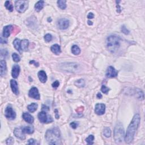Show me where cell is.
Returning <instances> with one entry per match:
<instances>
[{
    "label": "cell",
    "mask_w": 145,
    "mask_h": 145,
    "mask_svg": "<svg viewBox=\"0 0 145 145\" xmlns=\"http://www.w3.org/2000/svg\"><path fill=\"white\" fill-rule=\"evenodd\" d=\"M140 115L139 114L135 115L127 129L126 135L125 137V140L126 144H130L134 140L135 134L140 125Z\"/></svg>",
    "instance_id": "1"
},
{
    "label": "cell",
    "mask_w": 145,
    "mask_h": 145,
    "mask_svg": "<svg viewBox=\"0 0 145 145\" xmlns=\"http://www.w3.org/2000/svg\"><path fill=\"white\" fill-rule=\"evenodd\" d=\"M45 138L49 145H60L61 144L60 131L57 127H53L47 130Z\"/></svg>",
    "instance_id": "2"
},
{
    "label": "cell",
    "mask_w": 145,
    "mask_h": 145,
    "mask_svg": "<svg viewBox=\"0 0 145 145\" xmlns=\"http://www.w3.org/2000/svg\"><path fill=\"white\" fill-rule=\"evenodd\" d=\"M120 45V38L119 36L111 35L106 40V47L108 51L112 53H115L119 49Z\"/></svg>",
    "instance_id": "3"
},
{
    "label": "cell",
    "mask_w": 145,
    "mask_h": 145,
    "mask_svg": "<svg viewBox=\"0 0 145 145\" xmlns=\"http://www.w3.org/2000/svg\"><path fill=\"white\" fill-rule=\"evenodd\" d=\"M124 137V129L123 125L120 123H117L114 130V138L116 143L120 144L123 142Z\"/></svg>",
    "instance_id": "4"
},
{
    "label": "cell",
    "mask_w": 145,
    "mask_h": 145,
    "mask_svg": "<svg viewBox=\"0 0 145 145\" xmlns=\"http://www.w3.org/2000/svg\"><path fill=\"white\" fill-rule=\"evenodd\" d=\"M61 69L68 72H75L78 70L79 65L77 63H62L60 66Z\"/></svg>",
    "instance_id": "5"
},
{
    "label": "cell",
    "mask_w": 145,
    "mask_h": 145,
    "mask_svg": "<svg viewBox=\"0 0 145 145\" xmlns=\"http://www.w3.org/2000/svg\"><path fill=\"white\" fill-rule=\"evenodd\" d=\"M15 9L17 11L20 13H23L26 11L28 7V1H16L15 2Z\"/></svg>",
    "instance_id": "6"
},
{
    "label": "cell",
    "mask_w": 145,
    "mask_h": 145,
    "mask_svg": "<svg viewBox=\"0 0 145 145\" xmlns=\"http://www.w3.org/2000/svg\"><path fill=\"white\" fill-rule=\"evenodd\" d=\"M5 116L7 119L13 120L16 117V113L14 111L11 104H9L5 110Z\"/></svg>",
    "instance_id": "7"
},
{
    "label": "cell",
    "mask_w": 145,
    "mask_h": 145,
    "mask_svg": "<svg viewBox=\"0 0 145 145\" xmlns=\"http://www.w3.org/2000/svg\"><path fill=\"white\" fill-rule=\"evenodd\" d=\"M38 119L41 123L48 124L51 123L53 121V119L49 115H47L45 111H42L39 113Z\"/></svg>",
    "instance_id": "8"
},
{
    "label": "cell",
    "mask_w": 145,
    "mask_h": 145,
    "mask_svg": "<svg viewBox=\"0 0 145 145\" xmlns=\"http://www.w3.org/2000/svg\"><path fill=\"white\" fill-rule=\"evenodd\" d=\"M57 26L60 30H66L69 26V21L66 18L60 19L57 22Z\"/></svg>",
    "instance_id": "9"
},
{
    "label": "cell",
    "mask_w": 145,
    "mask_h": 145,
    "mask_svg": "<svg viewBox=\"0 0 145 145\" xmlns=\"http://www.w3.org/2000/svg\"><path fill=\"white\" fill-rule=\"evenodd\" d=\"M105 111V105L103 103H98L95 107V112L98 115H103Z\"/></svg>",
    "instance_id": "10"
},
{
    "label": "cell",
    "mask_w": 145,
    "mask_h": 145,
    "mask_svg": "<svg viewBox=\"0 0 145 145\" xmlns=\"http://www.w3.org/2000/svg\"><path fill=\"white\" fill-rule=\"evenodd\" d=\"M29 97L36 100H40V95L38 89L36 87H32L30 89L28 92Z\"/></svg>",
    "instance_id": "11"
},
{
    "label": "cell",
    "mask_w": 145,
    "mask_h": 145,
    "mask_svg": "<svg viewBox=\"0 0 145 145\" xmlns=\"http://www.w3.org/2000/svg\"><path fill=\"white\" fill-rule=\"evenodd\" d=\"M118 75V71L112 66H109L106 71V77L108 78H115Z\"/></svg>",
    "instance_id": "12"
},
{
    "label": "cell",
    "mask_w": 145,
    "mask_h": 145,
    "mask_svg": "<svg viewBox=\"0 0 145 145\" xmlns=\"http://www.w3.org/2000/svg\"><path fill=\"white\" fill-rule=\"evenodd\" d=\"M14 134L17 138H18L22 140H24L26 138L25 133L23 131L22 127L20 128H15L14 130Z\"/></svg>",
    "instance_id": "13"
},
{
    "label": "cell",
    "mask_w": 145,
    "mask_h": 145,
    "mask_svg": "<svg viewBox=\"0 0 145 145\" xmlns=\"http://www.w3.org/2000/svg\"><path fill=\"white\" fill-rule=\"evenodd\" d=\"M13 29V27L11 25H8L4 27L3 29V33L2 35L4 38H9L10 35V33L12 31V30Z\"/></svg>",
    "instance_id": "14"
},
{
    "label": "cell",
    "mask_w": 145,
    "mask_h": 145,
    "mask_svg": "<svg viewBox=\"0 0 145 145\" xmlns=\"http://www.w3.org/2000/svg\"><path fill=\"white\" fill-rule=\"evenodd\" d=\"M10 86L13 93L16 95H18L19 92L18 83H17V81H15L14 80H11L10 81Z\"/></svg>",
    "instance_id": "15"
},
{
    "label": "cell",
    "mask_w": 145,
    "mask_h": 145,
    "mask_svg": "<svg viewBox=\"0 0 145 145\" xmlns=\"http://www.w3.org/2000/svg\"><path fill=\"white\" fill-rule=\"evenodd\" d=\"M20 73V66L18 65H15L13 66L12 71H11V75L14 78H17Z\"/></svg>",
    "instance_id": "16"
},
{
    "label": "cell",
    "mask_w": 145,
    "mask_h": 145,
    "mask_svg": "<svg viewBox=\"0 0 145 145\" xmlns=\"http://www.w3.org/2000/svg\"><path fill=\"white\" fill-rule=\"evenodd\" d=\"M23 119H24V120L28 123V124H32L34 121V119L32 115H31L30 113H23Z\"/></svg>",
    "instance_id": "17"
},
{
    "label": "cell",
    "mask_w": 145,
    "mask_h": 145,
    "mask_svg": "<svg viewBox=\"0 0 145 145\" xmlns=\"http://www.w3.org/2000/svg\"><path fill=\"white\" fill-rule=\"evenodd\" d=\"M133 95L136 96V97L138 99H140L141 100H143L144 99V94L143 91L140 89L138 88H135L134 91V94H133Z\"/></svg>",
    "instance_id": "18"
},
{
    "label": "cell",
    "mask_w": 145,
    "mask_h": 145,
    "mask_svg": "<svg viewBox=\"0 0 145 145\" xmlns=\"http://www.w3.org/2000/svg\"><path fill=\"white\" fill-rule=\"evenodd\" d=\"M38 77L40 82L41 83H45L47 80V75L45 72L43 70L40 71L38 73Z\"/></svg>",
    "instance_id": "19"
},
{
    "label": "cell",
    "mask_w": 145,
    "mask_h": 145,
    "mask_svg": "<svg viewBox=\"0 0 145 145\" xmlns=\"http://www.w3.org/2000/svg\"><path fill=\"white\" fill-rule=\"evenodd\" d=\"M51 51L56 55H59L61 53V47L58 44H54L51 48Z\"/></svg>",
    "instance_id": "20"
},
{
    "label": "cell",
    "mask_w": 145,
    "mask_h": 145,
    "mask_svg": "<svg viewBox=\"0 0 145 145\" xmlns=\"http://www.w3.org/2000/svg\"><path fill=\"white\" fill-rule=\"evenodd\" d=\"M0 65H1V76L2 77L3 75L5 74L6 72V63L4 60H1L0 62Z\"/></svg>",
    "instance_id": "21"
},
{
    "label": "cell",
    "mask_w": 145,
    "mask_h": 145,
    "mask_svg": "<svg viewBox=\"0 0 145 145\" xmlns=\"http://www.w3.org/2000/svg\"><path fill=\"white\" fill-rule=\"evenodd\" d=\"M44 6V1H39L35 5V10L38 12H39L41 10L43 9Z\"/></svg>",
    "instance_id": "22"
},
{
    "label": "cell",
    "mask_w": 145,
    "mask_h": 145,
    "mask_svg": "<svg viewBox=\"0 0 145 145\" xmlns=\"http://www.w3.org/2000/svg\"><path fill=\"white\" fill-rule=\"evenodd\" d=\"M13 44L15 49L19 52H21V41L19 39H15L13 41Z\"/></svg>",
    "instance_id": "23"
},
{
    "label": "cell",
    "mask_w": 145,
    "mask_h": 145,
    "mask_svg": "<svg viewBox=\"0 0 145 145\" xmlns=\"http://www.w3.org/2000/svg\"><path fill=\"white\" fill-rule=\"evenodd\" d=\"M21 127L24 133L31 134L34 132V128L32 126H23Z\"/></svg>",
    "instance_id": "24"
},
{
    "label": "cell",
    "mask_w": 145,
    "mask_h": 145,
    "mask_svg": "<svg viewBox=\"0 0 145 145\" xmlns=\"http://www.w3.org/2000/svg\"><path fill=\"white\" fill-rule=\"evenodd\" d=\"M38 105L36 103H32L27 106V109L30 112L33 113L35 112L38 109Z\"/></svg>",
    "instance_id": "25"
},
{
    "label": "cell",
    "mask_w": 145,
    "mask_h": 145,
    "mask_svg": "<svg viewBox=\"0 0 145 145\" xmlns=\"http://www.w3.org/2000/svg\"><path fill=\"white\" fill-rule=\"evenodd\" d=\"M58 7L62 10H65L66 8V1L65 0H59L57 1Z\"/></svg>",
    "instance_id": "26"
},
{
    "label": "cell",
    "mask_w": 145,
    "mask_h": 145,
    "mask_svg": "<svg viewBox=\"0 0 145 145\" xmlns=\"http://www.w3.org/2000/svg\"><path fill=\"white\" fill-rule=\"evenodd\" d=\"M28 40L24 39L21 41V49H22V51H27L28 49Z\"/></svg>",
    "instance_id": "27"
},
{
    "label": "cell",
    "mask_w": 145,
    "mask_h": 145,
    "mask_svg": "<svg viewBox=\"0 0 145 145\" xmlns=\"http://www.w3.org/2000/svg\"><path fill=\"white\" fill-rule=\"evenodd\" d=\"M71 52L74 55H78L81 53V49L78 45H74L71 47Z\"/></svg>",
    "instance_id": "28"
},
{
    "label": "cell",
    "mask_w": 145,
    "mask_h": 145,
    "mask_svg": "<svg viewBox=\"0 0 145 145\" xmlns=\"http://www.w3.org/2000/svg\"><path fill=\"white\" fill-rule=\"evenodd\" d=\"M74 84L77 87H84L85 86V81L83 80V79H80V80H78L75 81Z\"/></svg>",
    "instance_id": "29"
},
{
    "label": "cell",
    "mask_w": 145,
    "mask_h": 145,
    "mask_svg": "<svg viewBox=\"0 0 145 145\" xmlns=\"http://www.w3.org/2000/svg\"><path fill=\"white\" fill-rule=\"evenodd\" d=\"M103 134L104 135V136L107 137V138H109V137L111 136V130L109 127H105V128L104 129Z\"/></svg>",
    "instance_id": "30"
},
{
    "label": "cell",
    "mask_w": 145,
    "mask_h": 145,
    "mask_svg": "<svg viewBox=\"0 0 145 145\" xmlns=\"http://www.w3.org/2000/svg\"><path fill=\"white\" fill-rule=\"evenodd\" d=\"M5 6L6 9L8 10L9 11H13V6L12 3L10 1H6L5 3Z\"/></svg>",
    "instance_id": "31"
},
{
    "label": "cell",
    "mask_w": 145,
    "mask_h": 145,
    "mask_svg": "<svg viewBox=\"0 0 145 145\" xmlns=\"http://www.w3.org/2000/svg\"><path fill=\"white\" fill-rule=\"evenodd\" d=\"M94 136L93 135H90L86 139V142L87 143L88 145H92L94 144Z\"/></svg>",
    "instance_id": "32"
},
{
    "label": "cell",
    "mask_w": 145,
    "mask_h": 145,
    "mask_svg": "<svg viewBox=\"0 0 145 145\" xmlns=\"http://www.w3.org/2000/svg\"><path fill=\"white\" fill-rule=\"evenodd\" d=\"M12 57H13V61L15 62H19L21 60L20 56H19L18 54L16 53H14L13 54Z\"/></svg>",
    "instance_id": "33"
},
{
    "label": "cell",
    "mask_w": 145,
    "mask_h": 145,
    "mask_svg": "<svg viewBox=\"0 0 145 145\" xmlns=\"http://www.w3.org/2000/svg\"><path fill=\"white\" fill-rule=\"evenodd\" d=\"M109 90H110V89L109 88H108L107 87H106L105 86H104V85H103V86H102L101 91H102V92H103V93L105 94H107Z\"/></svg>",
    "instance_id": "34"
},
{
    "label": "cell",
    "mask_w": 145,
    "mask_h": 145,
    "mask_svg": "<svg viewBox=\"0 0 145 145\" xmlns=\"http://www.w3.org/2000/svg\"><path fill=\"white\" fill-rule=\"evenodd\" d=\"M44 39H45V41L50 42L51 41H52V36L49 34H46L44 36Z\"/></svg>",
    "instance_id": "35"
},
{
    "label": "cell",
    "mask_w": 145,
    "mask_h": 145,
    "mask_svg": "<svg viewBox=\"0 0 145 145\" xmlns=\"http://www.w3.org/2000/svg\"><path fill=\"white\" fill-rule=\"evenodd\" d=\"M121 31L124 34H125V35H128L129 33H130V31L127 30V29L126 28V27H125L124 25V26H122L121 27Z\"/></svg>",
    "instance_id": "36"
},
{
    "label": "cell",
    "mask_w": 145,
    "mask_h": 145,
    "mask_svg": "<svg viewBox=\"0 0 145 145\" xmlns=\"http://www.w3.org/2000/svg\"><path fill=\"white\" fill-rule=\"evenodd\" d=\"M14 140L12 137H9V138H7L6 140V144L7 145H13L14 144Z\"/></svg>",
    "instance_id": "37"
},
{
    "label": "cell",
    "mask_w": 145,
    "mask_h": 145,
    "mask_svg": "<svg viewBox=\"0 0 145 145\" xmlns=\"http://www.w3.org/2000/svg\"><path fill=\"white\" fill-rule=\"evenodd\" d=\"M60 85V82L58 81H56L55 82H54L52 84V86L53 87V88H57Z\"/></svg>",
    "instance_id": "38"
},
{
    "label": "cell",
    "mask_w": 145,
    "mask_h": 145,
    "mask_svg": "<svg viewBox=\"0 0 145 145\" xmlns=\"http://www.w3.org/2000/svg\"><path fill=\"white\" fill-rule=\"evenodd\" d=\"M70 126H71V127H72L73 129H76V128H77V126H78V124L77 123V122H72V123H70Z\"/></svg>",
    "instance_id": "39"
},
{
    "label": "cell",
    "mask_w": 145,
    "mask_h": 145,
    "mask_svg": "<svg viewBox=\"0 0 145 145\" xmlns=\"http://www.w3.org/2000/svg\"><path fill=\"white\" fill-rule=\"evenodd\" d=\"M1 54L2 56L6 57V56H7L8 52H7V51L6 49H1Z\"/></svg>",
    "instance_id": "40"
},
{
    "label": "cell",
    "mask_w": 145,
    "mask_h": 145,
    "mask_svg": "<svg viewBox=\"0 0 145 145\" xmlns=\"http://www.w3.org/2000/svg\"><path fill=\"white\" fill-rule=\"evenodd\" d=\"M27 144L28 145H34L35 144V140H34V139H30L27 142Z\"/></svg>",
    "instance_id": "41"
},
{
    "label": "cell",
    "mask_w": 145,
    "mask_h": 145,
    "mask_svg": "<svg viewBox=\"0 0 145 145\" xmlns=\"http://www.w3.org/2000/svg\"><path fill=\"white\" fill-rule=\"evenodd\" d=\"M42 109L43 111H48L49 110V107H47V106L45 105H42Z\"/></svg>",
    "instance_id": "42"
},
{
    "label": "cell",
    "mask_w": 145,
    "mask_h": 145,
    "mask_svg": "<svg viewBox=\"0 0 145 145\" xmlns=\"http://www.w3.org/2000/svg\"><path fill=\"white\" fill-rule=\"evenodd\" d=\"M94 18V14L92 13H89L87 15V18L90 19H93Z\"/></svg>",
    "instance_id": "43"
},
{
    "label": "cell",
    "mask_w": 145,
    "mask_h": 145,
    "mask_svg": "<svg viewBox=\"0 0 145 145\" xmlns=\"http://www.w3.org/2000/svg\"><path fill=\"white\" fill-rule=\"evenodd\" d=\"M30 64H34V65H35V66H36V67H38L39 66V64L38 62H35V61H34V60L31 61L30 62Z\"/></svg>",
    "instance_id": "44"
},
{
    "label": "cell",
    "mask_w": 145,
    "mask_h": 145,
    "mask_svg": "<svg viewBox=\"0 0 145 145\" xmlns=\"http://www.w3.org/2000/svg\"><path fill=\"white\" fill-rule=\"evenodd\" d=\"M117 13H121V7H120V5H119V3H118V4H117Z\"/></svg>",
    "instance_id": "45"
},
{
    "label": "cell",
    "mask_w": 145,
    "mask_h": 145,
    "mask_svg": "<svg viewBox=\"0 0 145 145\" xmlns=\"http://www.w3.org/2000/svg\"><path fill=\"white\" fill-rule=\"evenodd\" d=\"M83 111V107H82L78 108V109L76 110V111L77 112H79V113Z\"/></svg>",
    "instance_id": "46"
},
{
    "label": "cell",
    "mask_w": 145,
    "mask_h": 145,
    "mask_svg": "<svg viewBox=\"0 0 145 145\" xmlns=\"http://www.w3.org/2000/svg\"><path fill=\"white\" fill-rule=\"evenodd\" d=\"M1 44L7 43V40H3V38L1 37Z\"/></svg>",
    "instance_id": "47"
},
{
    "label": "cell",
    "mask_w": 145,
    "mask_h": 145,
    "mask_svg": "<svg viewBox=\"0 0 145 145\" xmlns=\"http://www.w3.org/2000/svg\"><path fill=\"white\" fill-rule=\"evenodd\" d=\"M96 96H97V98L98 99H101L102 98V94H100V93H99H99L97 94V95H96Z\"/></svg>",
    "instance_id": "48"
},
{
    "label": "cell",
    "mask_w": 145,
    "mask_h": 145,
    "mask_svg": "<svg viewBox=\"0 0 145 145\" xmlns=\"http://www.w3.org/2000/svg\"><path fill=\"white\" fill-rule=\"evenodd\" d=\"M87 23H88V25H90V26H91V25L93 24V23H92V22H91V21H88Z\"/></svg>",
    "instance_id": "49"
}]
</instances>
